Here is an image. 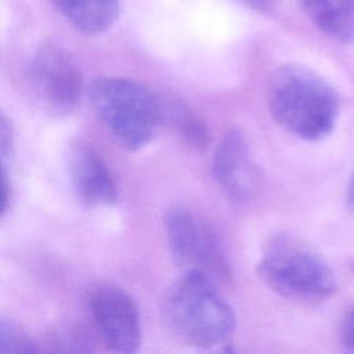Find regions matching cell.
Masks as SVG:
<instances>
[{
	"instance_id": "cell-9",
	"label": "cell",
	"mask_w": 354,
	"mask_h": 354,
	"mask_svg": "<svg viewBox=\"0 0 354 354\" xmlns=\"http://www.w3.org/2000/svg\"><path fill=\"white\" fill-rule=\"evenodd\" d=\"M68 169L77 195L91 206L112 205L118 199L113 178L98 156L86 144H76L68 156Z\"/></svg>"
},
{
	"instance_id": "cell-6",
	"label": "cell",
	"mask_w": 354,
	"mask_h": 354,
	"mask_svg": "<svg viewBox=\"0 0 354 354\" xmlns=\"http://www.w3.org/2000/svg\"><path fill=\"white\" fill-rule=\"evenodd\" d=\"M90 313L105 346L116 354H137L141 344L138 308L122 288L100 283L88 296Z\"/></svg>"
},
{
	"instance_id": "cell-17",
	"label": "cell",
	"mask_w": 354,
	"mask_h": 354,
	"mask_svg": "<svg viewBox=\"0 0 354 354\" xmlns=\"http://www.w3.org/2000/svg\"><path fill=\"white\" fill-rule=\"evenodd\" d=\"M242 4H245L246 7L257 11V12H263V14H270L281 3V0H238Z\"/></svg>"
},
{
	"instance_id": "cell-7",
	"label": "cell",
	"mask_w": 354,
	"mask_h": 354,
	"mask_svg": "<svg viewBox=\"0 0 354 354\" xmlns=\"http://www.w3.org/2000/svg\"><path fill=\"white\" fill-rule=\"evenodd\" d=\"M29 72L35 90L54 112L64 115L77 105L82 73L65 48L51 41L43 43L33 55Z\"/></svg>"
},
{
	"instance_id": "cell-8",
	"label": "cell",
	"mask_w": 354,
	"mask_h": 354,
	"mask_svg": "<svg viewBox=\"0 0 354 354\" xmlns=\"http://www.w3.org/2000/svg\"><path fill=\"white\" fill-rule=\"evenodd\" d=\"M214 181L230 201H248L257 185V170L253 163L246 137L239 129L224 134L214 149L212 160Z\"/></svg>"
},
{
	"instance_id": "cell-2",
	"label": "cell",
	"mask_w": 354,
	"mask_h": 354,
	"mask_svg": "<svg viewBox=\"0 0 354 354\" xmlns=\"http://www.w3.org/2000/svg\"><path fill=\"white\" fill-rule=\"evenodd\" d=\"M160 311L169 330L198 348L223 343L235 326V315L210 277L195 270L185 271L167 289Z\"/></svg>"
},
{
	"instance_id": "cell-3",
	"label": "cell",
	"mask_w": 354,
	"mask_h": 354,
	"mask_svg": "<svg viewBox=\"0 0 354 354\" xmlns=\"http://www.w3.org/2000/svg\"><path fill=\"white\" fill-rule=\"evenodd\" d=\"M88 101L113 138L138 151L162 122V102L144 84L126 77H98L88 86Z\"/></svg>"
},
{
	"instance_id": "cell-18",
	"label": "cell",
	"mask_w": 354,
	"mask_h": 354,
	"mask_svg": "<svg viewBox=\"0 0 354 354\" xmlns=\"http://www.w3.org/2000/svg\"><path fill=\"white\" fill-rule=\"evenodd\" d=\"M343 342L347 347H354V311L347 315L343 328Z\"/></svg>"
},
{
	"instance_id": "cell-13",
	"label": "cell",
	"mask_w": 354,
	"mask_h": 354,
	"mask_svg": "<svg viewBox=\"0 0 354 354\" xmlns=\"http://www.w3.org/2000/svg\"><path fill=\"white\" fill-rule=\"evenodd\" d=\"M39 354H98L93 337L79 325L64 324L47 333Z\"/></svg>"
},
{
	"instance_id": "cell-20",
	"label": "cell",
	"mask_w": 354,
	"mask_h": 354,
	"mask_svg": "<svg viewBox=\"0 0 354 354\" xmlns=\"http://www.w3.org/2000/svg\"><path fill=\"white\" fill-rule=\"evenodd\" d=\"M214 354H236V351L234 350L232 346H224L218 351H216Z\"/></svg>"
},
{
	"instance_id": "cell-5",
	"label": "cell",
	"mask_w": 354,
	"mask_h": 354,
	"mask_svg": "<svg viewBox=\"0 0 354 354\" xmlns=\"http://www.w3.org/2000/svg\"><path fill=\"white\" fill-rule=\"evenodd\" d=\"M165 230L171 257L180 267L220 279L231 277L220 242L201 216L187 207H171L165 217Z\"/></svg>"
},
{
	"instance_id": "cell-14",
	"label": "cell",
	"mask_w": 354,
	"mask_h": 354,
	"mask_svg": "<svg viewBox=\"0 0 354 354\" xmlns=\"http://www.w3.org/2000/svg\"><path fill=\"white\" fill-rule=\"evenodd\" d=\"M0 354H39V347L19 325L0 318Z\"/></svg>"
},
{
	"instance_id": "cell-10",
	"label": "cell",
	"mask_w": 354,
	"mask_h": 354,
	"mask_svg": "<svg viewBox=\"0 0 354 354\" xmlns=\"http://www.w3.org/2000/svg\"><path fill=\"white\" fill-rule=\"evenodd\" d=\"M303 11L326 36L354 43V0H299Z\"/></svg>"
},
{
	"instance_id": "cell-11",
	"label": "cell",
	"mask_w": 354,
	"mask_h": 354,
	"mask_svg": "<svg viewBox=\"0 0 354 354\" xmlns=\"http://www.w3.org/2000/svg\"><path fill=\"white\" fill-rule=\"evenodd\" d=\"M54 4L77 30L98 35L118 18L120 0H54Z\"/></svg>"
},
{
	"instance_id": "cell-4",
	"label": "cell",
	"mask_w": 354,
	"mask_h": 354,
	"mask_svg": "<svg viewBox=\"0 0 354 354\" xmlns=\"http://www.w3.org/2000/svg\"><path fill=\"white\" fill-rule=\"evenodd\" d=\"M256 271L270 289L286 297H326L336 290L326 261L288 234H278L267 242Z\"/></svg>"
},
{
	"instance_id": "cell-12",
	"label": "cell",
	"mask_w": 354,
	"mask_h": 354,
	"mask_svg": "<svg viewBox=\"0 0 354 354\" xmlns=\"http://www.w3.org/2000/svg\"><path fill=\"white\" fill-rule=\"evenodd\" d=\"M162 120H166L180 138L194 148L203 149L210 142L206 124L181 101L162 102Z\"/></svg>"
},
{
	"instance_id": "cell-19",
	"label": "cell",
	"mask_w": 354,
	"mask_h": 354,
	"mask_svg": "<svg viewBox=\"0 0 354 354\" xmlns=\"http://www.w3.org/2000/svg\"><path fill=\"white\" fill-rule=\"evenodd\" d=\"M346 205H347V209L350 212L354 213V173L351 176V180L348 183V187H347V194H346Z\"/></svg>"
},
{
	"instance_id": "cell-15",
	"label": "cell",
	"mask_w": 354,
	"mask_h": 354,
	"mask_svg": "<svg viewBox=\"0 0 354 354\" xmlns=\"http://www.w3.org/2000/svg\"><path fill=\"white\" fill-rule=\"evenodd\" d=\"M12 142H14L12 126L7 119V116L0 111V158L3 160L10 156L12 151Z\"/></svg>"
},
{
	"instance_id": "cell-1",
	"label": "cell",
	"mask_w": 354,
	"mask_h": 354,
	"mask_svg": "<svg viewBox=\"0 0 354 354\" xmlns=\"http://www.w3.org/2000/svg\"><path fill=\"white\" fill-rule=\"evenodd\" d=\"M272 119L301 140L329 136L339 115L336 90L301 64H285L274 71L267 90Z\"/></svg>"
},
{
	"instance_id": "cell-16",
	"label": "cell",
	"mask_w": 354,
	"mask_h": 354,
	"mask_svg": "<svg viewBox=\"0 0 354 354\" xmlns=\"http://www.w3.org/2000/svg\"><path fill=\"white\" fill-rule=\"evenodd\" d=\"M3 162L4 160L0 158V217L6 213L8 207V201H10V187H8V180L4 171Z\"/></svg>"
}]
</instances>
